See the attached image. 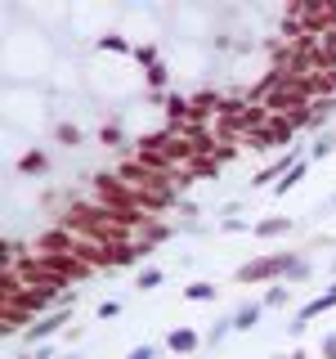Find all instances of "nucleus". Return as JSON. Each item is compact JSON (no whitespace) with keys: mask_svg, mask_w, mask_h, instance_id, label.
I'll use <instances>...</instances> for the list:
<instances>
[{"mask_svg":"<svg viewBox=\"0 0 336 359\" xmlns=\"http://www.w3.org/2000/svg\"><path fill=\"white\" fill-rule=\"evenodd\" d=\"M99 144H108V148H121V144H126V130H121L117 121H112V126H103V130H99Z\"/></svg>","mask_w":336,"mask_h":359,"instance_id":"13","label":"nucleus"},{"mask_svg":"<svg viewBox=\"0 0 336 359\" xmlns=\"http://www.w3.org/2000/svg\"><path fill=\"white\" fill-rule=\"evenodd\" d=\"M296 261H301V256H260V261H247V265H238L233 279H238V283H265V279L278 283L283 274L296 270Z\"/></svg>","mask_w":336,"mask_h":359,"instance_id":"1","label":"nucleus"},{"mask_svg":"<svg viewBox=\"0 0 336 359\" xmlns=\"http://www.w3.org/2000/svg\"><path fill=\"white\" fill-rule=\"evenodd\" d=\"M323 359H336V333L328 337V342H323Z\"/></svg>","mask_w":336,"mask_h":359,"instance_id":"21","label":"nucleus"},{"mask_svg":"<svg viewBox=\"0 0 336 359\" xmlns=\"http://www.w3.org/2000/svg\"><path fill=\"white\" fill-rule=\"evenodd\" d=\"M224 229H229V234H247V220H238V216H229V220H224Z\"/></svg>","mask_w":336,"mask_h":359,"instance_id":"20","label":"nucleus"},{"mask_svg":"<svg viewBox=\"0 0 336 359\" xmlns=\"http://www.w3.org/2000/svg\"><path fill=\"white\" fill-rule=\"evenodd\" d=\"M332 270H336V261H332Z\"/></svg>","mask_w":336,"mask_h":359,"instance_id":"25","label":"nucleus"},{"mask_svg":"<svg viewBox=\"0 0 336 359\" xmlns=\"http://www.w3.org/2000/svg\"><path fill=\"white\" fill-rule=\"evenodd\" d=\"M121 315V301H103L99 306V319H117Z\"/></svg>","mask_w":336,"mask_h":359,"instance_id":"18","label":"nucleus"},{"mask_svg":"<svg viewBox=\"0 0 336 359\" xmlns=\"http://www.w3.org/2000/svg\"><path fill=\"white\" fill-rule=\"evenodd\" d=\"M126 359H157V346H134Z\"/></svg>","mask_w":336,"mask_h":359,"instance_id":"19","label":"nucleus"},{"mask_svg":"<svg viewBox=\"0 0 336 359\" xmlns=\"http://www.w3.org/2000/svg\"><path fill=\"white\" fill-rule=\"evenodd\" d=\"M18 171L23 175H50V153H45V148H27V153L18 157Z\"/></svg>","mask_w":336,"mask_h":359,"instance_id":"5","label":"nucleus"},{"mask_svg":"<svg viewBox=\"0 0 336 359\" xmlns=\"http://www.w3.org/2000/svg\"><path fill=\"white\" fill-rule=\"evenodd\" d=\"M166 351L170 355H193V351H202L197 328H170V333H166Z\"/></svg>","mask_w":336,"mask_h":359,"instance_id":"4","label":"nucleus"},{"mask_svg":"<svg viewBox=\"0 0 336 359\" xmlns=\"http://www.w3.org/2000/svg\"><path fill=\"white\" fill-rule=\"evenodd\" d=\"M63 359H76V355H63Z\"/></svg>","mask_w":336,"mask_h":359,"instance_id":"23","label":"nucleus"},{"mask_svg":"<svg viewBox=\"0 0 336 359\" xmlns=\"http://www.w3.org/2000/svg\"><path fill=\"white\" fill-rule=\"evenodd\" d=\"M292 121L287 117H274V112H269V121H265V130H256L251 135V148H287L292 144Z\"/></svg>","mask_w":336,"mask_h":359,"instance_id":"3","label":"nucleus"},{"mask_svg":"<svg viewBox=\"0 0 336 359\" xmlns=\"http://www.w3.org/2000/svg\"><path fill=\"white\" fill-rule=\"evenodd\" d=\"M54 139H59L63 148H81V126H76V121H59V126H54Z\"/></svg>","mask_w":336,"mask_h":359,"instance_id":"8","label":"nucleus"},{"mask_svg":"<svg viewBox=\"0 0 336 359\" xmlns=\"http://www.w3.org/2000/svg\"><path fill=\"white\" fill-rule=\"evenodd\" d=\"M94 45H99V50H108V54H130V59H134V50H139V45H134L130 36H121V32H103Z\"/></svg>","mask_w":336,"mask_h":359,"instance_id":"7","label":"nucleus"},{"mask_svg":"<svg viewBox=\"0 0 336 359\" xmlns=\"http://www.w3.org/2000/svg\"><path fill=\"white\" fill-rule=\"evenodd\" d=\"M161 279H166V274H161L157 265H152V270H139V274H134V292H152V288H161Z\"/></svg>","mask_w":336,"mask_h":359,"instance_id":"10","label":"nucleus"},{"mask_svg":"<svg viewBox=\"0 0 336 359\" xmlns=\"http://www.w3.org/2000/svg\"><path fill=\"white\" fill-rule=\"evenodd\" d=\"M229 333H233V319H220V324H215V328H211V333H206V346H220V342H224Z\"/></svg>","mask_w":336,"mask_h":359,"instance_id":"16","label":"nucleus"},{"mask_svg":"<svg viewBox=\"0 0 336 359\" xmlns=\"http://www.w3.org/2000/svg\"><path fill=\"white\" fill-rule=\"evenodd\" d=\"M287 229H292V220H287V216H269V220L256 225V234H260V238H278V234H287Z\"/></svg>","mask_w":336,"mask_h":359,"instance_id":"9","label":"nucleus"},{"mask_svg":"<svg viewBox=\"0 0 336 359\" xmlns=\"http://www.w3.org/2000/svg\"><path fill=\"white\" fill-rule=\"evenodd\" d=\"M332 207H336V198H332Z\"/></svg>","mask_w":336,"mask_h":359,"instance_id":"24","label":"nucleus"},{"mask_svg":"<svg viewBox=\"0 0 336 359\" xmlns=\"http://www.w3.org/2000/svg\"><path fill=\"white\" fill-rule=\"evenodd\" d=\"M184 297L188 301H215V288H211V283H188Z\"/></svg>","mask_w":336,"mask_h":359,"instance_id":"15","label":"nucleus"},{"mask_svg":"<svg viewBox=\"0 0 336 359\" xmlns=\"http://www.w3.org/2000/svg\"><path fill=\"white\" fill-rule=\"evenodd\" d=\"M287 301H292V292H287V288H283V283H274V288H269V292H265V310H283V306H287Z\"/></svg>","mask_w":336,"mask_h":359,"instance_id":"12","label":"nucleus"},{"mask_svg":"<svg viewBox=\"0 0 336 359\" xmlns=\"http://www.w3.org/2000/svg\"><path fill=\"white\" fill-rule=\"evenodd\" d=\"M305 171H310V162H301V166H296V171H287L283 180H278V184H274V193L278 198H283V193H292V189L296 184H301V180H305Z\"/></svg>","mask_w":336,"mask_h":359,"instance_id":"11","label":"nucleus"},{"mask_svg":"<svg viewBox=\"0 0 336 359\" xmlns=\"http://www.w3.org/2000/svg\"><path fill=\"white\" fill-rule=\"evenodd\" d=\"M143 72H148V86H152V90H161V86L170 81V68H166V63H152V68H143Z\"/></svg>","mask_w":336,"mask_h":359,"instance_id":"14","label":"nucleus"},{"mask_svg":"<svg viewBox=\"0 0 336 359\" xmlns=\"http://www.w3.org/2000/svg\"><path fill=\"white\" fill-rule=\"evenodd\" d=\"M292 359H310V355H305V351H296V355H292Z\"/></svg>","mask_w":336,"mask_h":359,"instance_id":"22","label":"nucleus"},{"mask_svg":"<svg viewBox=\"0 0 336 359\" xmlns=\"http://www.w3.org/2000/svg\"><path fill=\"white\" fill-rule=\"evenodd\" d=\"M260 310H265V301H247V306H238L233 310V333H251L256 319H260Z\"/></svg>","mask_w":336,"mask_h":359,"instance_id":"6","label":"nucleus"},{"mask_svg":"<svg viewBox=\"0 0 336 359\" xmlns=\"http://www.w3.org/2000/svg\"><path fill=\"white\" fill-rule=\"evenodd\" d=\"M332 148H336V139H319V144H314V148H310V162H314V157H328V153H332Z\"/></svg>","mask_w":336,"mask_h":359,"instance_id":"17","label":"nucleus"},{"mask_svg":"<svg viewBox=\"0 0 336 359\" xmlns=\"http://www.w3.org/2000/svg\"><path fill=\"white\" fill-rule=\"evenodd\" d=\"M67 310H72V306L50 310V315H41L36 324H27V333H23V351H41V346L50 342L54 333H63V324H67Z\"/></svg>","mask_w":336,"mask_h":359,"instance_id":"2","label":"nucleus"}]
</instances>
